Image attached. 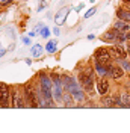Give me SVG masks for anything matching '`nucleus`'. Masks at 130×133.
<instances>
[{"label":"nucleus","instance_id":"1","mask_svg":"<svg viewBox=\"0 0 130 133\" xmlns=\"http://www.w3.org/2000/svg\"><path fill=\"white\" fill-rule=\"evenodd\" d=\"M40 77H41V91H42V98H44V103H46V106H53L51 104V89H53V86H51V82H50V79L47 76H44V73H40Z\"/></svg>","mask_w":130,"mask_h":133},{"label":"nucleus","instance_id":"2","mask_svg":"<svg viewBox=\"0 0 130 133\" xmlns=\"http://www.w3.org/2000/svg\"><path fill=\"white\" fill-rule=\"evenodd\" d=\"M127 36L124 35L122 32H120L118 29H110V30H107L106 33H103V36H101V39L106 42H112V41H124Z\"/></svg>","mask_w":130,"mask_h":133},{"label":"nucleus","instance_id":"3","mask_svg":"<svg viewBox=\"0 0 130 133\" xmlns=\"http://www.w3.org/2000/svg\"><path fill=\"white\" fill-rule=\"evenodd\" d=\"M24 95H26V98H27V101H29L30 106H33V108H40V101H38V98H36L35 91H33V86L30 85V83L24 85Z\"/></svg>","mask_w":130,"mask_h":133},{"label":"nucleus","instance_id":"4","mask_svg":"<svg viewBox=\"0 0 130 133\" xmlns=\"http://www.w3.org/2000/svg\"><path fill=\"white\" fill-rule=\"evenodd\" d=\"M65 89H68V91L71 92V95H73L74 100H77V101H83V100H85V97H83V92H82V89L77 86V83H76V80H74V79H71V82L68 83V86H67Z\"/></svg>","mask_w":130,"mask_h":133},{"label":"nucleus","instance_id":"5","mask_svg":"<svg viewBox=\"0 0 130 133\" xmlns=\"http://www.w3.org/2000/svg\"><path fill=\"white\" fill-rule=\"evenodd\" d=\"M110 59H112V55H110L109 49H97V51H95V62H101V64L109 65Z\"/></svg>","mask_w":130,"mask_h":133},{"label":"nucleus","instance_id":"6","mask_svg":"<svg viewBox=\"0 0 130 133\" xmlns=\"http://www.w3.org/2000/svg\"><path fill=\"white\" fill-rule=\"evenodd\" d=\"M9 94L11 89L6 83H0V108H8L9 106Z\"/></svg>","mask_w":130,"mask_h":133},{"label":"nucleus","instance_id":"7","mask_svg":"<svg viewBox=\"0 0 130 133\" xmlns=\"http://www.w3.org/2000/svg\"><path fill=\"white\" fill-rule=\"evenodd\" d=\"M109 51H110L112 58H115V59H124L127 56V51L122 49L121 45H114V47L109 49Z\"/></svg>","mask_w":130,"mask_h":133},{"label":"nucleus","instance_id":"8","mask_svg":"<svg viewBox=\"0 0 130 133\" xmlns=\"http://www.w3.org/2000/svg\"><path fill=\"white\" fill-rule=\"evenodd\" d=\"M80 83L85 86L86 91L92 89V74L91 73H80Z\"/></svg>","mask_w":130,"mask_h":133},{"label":"nucleus","instance_id":"9","mask_svg":"<svg viewBox=\"0 0 130 133\" xmlns=\"http://www.w3.org/2000/svg\"><path fill=\"white\" fill-rule=\"evenodd\" d=\"M107 74L110 76V77H114V79H121L122 76H124V71H122L121 66H118V65H109Z\"/></svg>","mask_w":130,"mask_h":133},{"label":"nucleus","instance_id":"10","mask_svg":"<svg viewBox=\"0 0 130 133\" xmlns=\"http://www.w3.org/2000/svg\"><path fill=\"white\" fill-rule=\"evenodd\" d=\"M68 12H70V9H68V8H62L59 12H57L56 17H55V23H56V26H62V24H64L65 20H67Z\"/></svg>","mask_w":130,"mask_h":133},{"label":"nucleus","instance_id":"11","mask_svg":"<svg viewBox=\"0 0 130 133\" xmlns=\"http://www.w3.org/2000/svg\"><path fill=\"white\" fill-rule=\"evenodd\" d=\"M107 89H109V83H107V80L106 79H100L97 83V91L101 94V95H105L106 92H107Z\"/></svg>","mask_w":130,"mask_h":133},{"label":"nucleus","instance_id":"12","mask_svg":"<svg viewBox=\"0 0 130 133\" xmlns=\"http://www.w3.org/2000/svg\"><path fill=\"white\" fill-rule=\"evenodd\" d=\"M115 29H118L120 32H127V30L130 29L129 21H124V20H118V21L115 23Z\"/></svg>","mask_w":130,"mask_h":133},{"label":"nucleus","instance_id":"13","mask_svg":"<svg viewBox=\"0 0 130 133\" xmlns=\"http://www.w3.org/2000/svg\"><path fill=\"white\" fill-rule=\"evenodd\" d=\"M109 65H110V64H109ZM109 65L101 64V62H95V70H97V73L100 76H105V74H107V68H109Z\"/></svg>","mask_w":130,"mask_h":133},{"label":"nucleus","instance_id":"14","mask_svg":"<svg viewBox=\"0 0 130 133\" xmlns=\"http://www.w3.org/2000/svg\"><path fill=\"white\" fill-rule=\"evenodd\" d=\"M116 15L120 20H124V21H130V11H124V9H118L116 11Z\"/></svg>","mask_w":130,"mask_h":133},{"label":"nucleus","instance_id":"15","mask_svg":"<svg viewBox=\"0 0 130 133\" xmlns=\"http://www.w3.org/2000/svg\"><path fill=\"white\" fill-rule=\"evenodd\" d=\"M30 51H32V56H33V58H40L41 55H42V47H41L40 44H35Z\"/></svg>","mask_w":130,"mask_h":133},{"label":"nucleus","instance_id":"16","mask_svg":"<svg viewBox=\"0 0 130 133\" xmlns=\"http://www.w3.org/2000/svg\"><path fill=\"white\" fill-rule=\"evenodd\" d=\"M103 104L110 108V106H116V101H115V97H105L103 98Z\"/></svg>","mask_w":130,"mask_h":133},{"label":"nucleus","instance_id":"17","mask_svg":"<svg viewBox=\"0 0 130 133\" xmlns=\"http://www.w3.org/2000/svg\"><path fill=\"white\" fill-rule=\"evenodd\" d=\"M121 103H122V108H130V95L129 94H122L121 95Z\"/></svg>","mask_w":130,"mask_h":133},{"label":"nucleus","instance_id":"18","mask_svg":"<svg viewBox=\"0 0 130 133\" xmlns=\"http://www.w3.org/2000/svg\"><path fill=\"white\" fill-rule=\"evenodd\" d=\"M18 91L12 89V108H18Z\"/></svg>","mask_w":130,"mask_h":133},{"label":"nucleus","instance_id":"19","mask_svg":"<svg viewBox=\"0 0 130 133\" xmlns=\"http://www.w3.org/2000/svg\"><path fill=\"white\" fill-rule=\"evenodd\" d=\"M46 50H47L49 53H55V51H56V42H55V41H50L49 44H47Z\"/></svg>","mask_w":130,"mask_h":133},{"label":"nucleus","instance_id":"20","mask_svg":"<svg viewBox=\"0 0 130 133\" xmlns=\"http://www.w3.org/2000/svg\"><path fill=\"white\" fill-rule=\"evenodd\" d=\"M49 35H50V30L47 29V27L41 29V36H42V38H49Z\"/></svg>","mask_w":130,"mask_h":133},{"label":"nucleus","instance_id":"21","mask_svg":"<svg viewBox=\"0 0 130 133\" xmlns=\"http://www.w3.org/2000/svg\"><path fill=\"white\" fill-rule=\"evenodd\" d=\"M94 14H95V9L92 8V9H89V11L85 14V17H86V18H89V17H91V15H94Z\"/></svg>","mask_w":130,"mask_h":133},{"label":"nucleus","instance_id":"22","mask_svg":"<svg viewBox=\"0 0 130 133\" xmlns=\"http://www.w3.org/2000/svg\"><path fill=\"white\" fill-rule=\"evenodd\" d=\"M122 66H124L126 70H130V62H126V61H124V62H122Z\"/></svg>","mask_w":130,"mask_h":133},{"label":"nucleus","instance_id":"23","mask_svg":"<svg viewBox=\"0 0 130 133\" xmlns=\"http://www.w3.org/2000/svg\"><path fill=\"white\" fill-rule=\"evenodd\" d=\"M53 33H55V35H59V29H57V27H55V29H53Z\"/></svg>","mask_w":130,"mask_h":133},{"label":"nucleus","instance_id":"24","mask_svg":"<svg viewBox=\"0 0 130 133\" xmlns=\"http://www.w3.org/2000/svg\"><path fill=\"white\" fill-rule=\"evenodd\" d=\"M126 36H127V38H129V39H130V32H129V33H127V35H126Z\"/></svg>","mask_w":130,"mask_h":133},{"label":"nucleus","instance_id":"25","mask_svg":"<svg viewBox=\"0 0 130 133\" xmlns=\"http://www.w3.org/2000/svg\"><path fill=\"white\" fill-rule=\"evenodd\" d=\"M122 2H127V3H130V0H122Z\"/></svg>","mask_w":130,"mask_h":133},{"label":"nucleus","instance_id":"26","mask_svg":"<svg viewBox=\"0 0 130 133\" xmlns=\"http://www.w3.org/2000/svg\"><path fill=\"white\" fill-rule=\"evenodd\" d=\"M129 51H130V39H129Z\"/></svg>","mask_w":130,"mask_h":133}]
</instances>
